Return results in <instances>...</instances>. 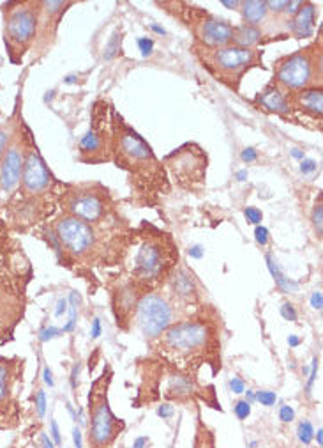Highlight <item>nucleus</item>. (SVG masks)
Returning a JSON list of instances; mask_svg holds the SVG:
<instances>
[{
    "label": "nucleus",
    "mask_w": 323,
    "mask_h": 448,
    "mask_svg": "<svg viewBox=\"0 0 323 448\" xmlns=\"http://www.w3.org/2000/svg\"><path fill=\"white\" fill-rule=\"evenodd\" d=\"M257 400L261 404V406H274L275 400H278V395L274 392H257Z\"/></svg>",
    "instance_id": "nucleus-31"
},
{
    "label": "nucleus",
    "mask_w": 323,
    "mask_h": 448,
    "mask_svg": "<svg viewBox=\"0 0 323 448\" xmlns=\"http://www.w3.org/2000/svg\"><path fill=\"white\" fill-rule=\"evenodd\" d=\"M106 191H96L89 186L76 188L64 194V208L69 217H75L85 224H96L106 215Z\"/></svg>",
    "instance_id": "nucleus-14"
},
{
    "label": "nucleus",
    "mask_w": 323,
    "mask_h": 448,
    "mask_svg": "<svg viewBox=\"0 0 323 448\" xmlns=\"http://www.w3.org/2000/svg\"><path fill=\"white\" fill-rule=\"evenodd\" d=\"M245 400H247L249 404H253L254 400H257V393L251 392V390H247V399H245Z\"/></svg>",
    "instance_id": "nucleus-58"
},
{
    "label": "nucleus",
    "mask_w": 323,
    "mask_h": 448,
    "mask_svg": "<svg viewBox=\"0 0 323 448\" xmlns=\"http://www.w3.org/2000/svg\"><path fill=\"white\" fill-rule=\"evenodd\" d=\"M22 363H20V360L0 358V409H6L11 404L16 374L23 367Z\"/></svg>",
    "instance_id": "nucleus-18"
},
{
    "label": "nucleus",
    "mask_w": 323,
    "mask_h": 448,
    "mask_svg": "<svg viewBox=\"0 0 323 448\" xmlns=\"http://www.w3.org/2000/svg\"><path fill=\"white\" fill-rule=\"evenodd\" d=\"M193 393V381L187 376H171L170 383L166 386V395L173 397V399H184Z\"/></svg>",
    "instance_id": "nucleus-25"
},
{
    "label": "nucleus",
    "mask_w": 323,
    "mask_h": 448,
    "mask_svg": "<svg viewBox=\"0 0 323 448\" xmlns=\"http://www.w3.org/2000/svg\"><path fill=\"white\" fill-rule=\"evenodd\" d=\"M193 50L205 69L234 90H238L242 76L249 69L264 66V53L257 48H241L235 45L208 48L194 45Z\"/></svg>",
    "instance_id": "nucleus-3"
},
{
    "label": "nucleus",
    "mask_w": 323,
    "mask_h": 448,
    "mask_svg": "<svg viewBox=\"0 0 323 448\" xmlns=\"http://www.w3.org/2000/svg\"><path fill=\"white\" fill-rule=\"evenodd\" d=\"M311 306L315 310H322L323 308V296L320 291H315L311 296Z\"/></svg>",
    "instance_id": "nucleus-46"
},
{
    "label": "nucleus",
    "mask_w": 323,
    "mask_h": 448,
    "mask_svg": "<svg viewBox=\"0 0 323 448\" xmlns=\"http://www.w3.org/2000/svg\"><path fill=\"white\" fill-rule=\"evenodd\" d=\"M286 4H288V2H267V9H268V13L281 15V13H285Z\"/></svg>",
    "instance_id": "nucleus-42"
},
{
    "label": "nucleus",
    "mask_w": 323,
    "mask_h": 448,
    "mask_svg": "<svg viewBox=\"0 0 323 448\" xmlns=\"http://www.w3.org/2000/svg\"><path fill=\"white\" fill-rule=\"evenodd\" d=\"M292 154H294V158H297V160H304V153H302L301 149H294L292 151Z\"/></svg>",
    "instance_id": "nucleus-60"
},
{
    "label": "nucleus",
    "mask_w": 323,
    "mask_h": 448,
    "mask_svg": "<svg viewBox=\"0 0 323 448\" xmlns=\"http://www.w3.org/2000/svg\"><path fill=\"white\" fill-rule=\"evenodd\" d=\"M101 319H94L92 321V332H90V335H92V339H97V337L101 335Z\"/></svg>",
    "instance_id": "nucleus-50"
},
{
    "label": "nucleus",
    "mask_w": 323,
    "mask_h": 448,
    "mask_svg": "<svg viewBox=\"0 0 323 448\" xmlns=\"http://www.w3.org/2000/svg\"><path fill=\"white\" fill-rule=\"evenodd\" d=\"M73 441H75V448H83L82 433H80L78 427H75V429H73Z\"/></svg>",
    "instance_id": "nucleus-51"
},
{
    "label": "nucleus",
    "mask_w": 323,
    "mask_h": 448,
    "mask_svg": "<svg viewBox=\"0 0 323 448\" xmlns=\"http://www.w3.org/2000/svg\"><path fill=\"white\" fill-rule=\"evenodd\" d=\"M76 308H78V306H75V305H71V306H69L71 318H69V321H67V325L62 328V333H69V332H73V330H75V325H76Z\"/></svg>",
    "instance_id": "nucleus-39"
},
{
    "label": "nucleus",
    "mask_w": 323,
    "mask_h": 448,
    "mask_svg": "<svg viewBox=\"0 0 323 448\" xmlns=\"http://www.w3.org/2000/svg\"><path fill=\"white\" fill-rule=\"evenodd\" d=\"M23 168V151H22V137L9 144L4 158L0 160V190L6 194H11L15 188H18L22 181Z\"/></svg>",
    "instance_id": "nucleus-16"
},
{
    "label": "nucleus",
    "mask_w": 323,
    "mask_h": 448,
    "mask_svg": "<svg viewBox=\"0 0 323 448\" xmlns=\"http://www.w3.org/2000/svg\"><path fill=\"white\" fill-rule=\"evenodd\" d=\"M53 236L59 241L60 250L66 252L71 257H85L90 254L96 245V232L85 222L78 220L75 217H62L55 222L53 227Z\"/></svg>",
    "instance_id": "nucleus-12"
},
{
    "label": "nucleus",
    "mask_w": 323,
    "mask_h": 448,
    "mask_svg": "<svg viewBox=\"0 0 323 448\" xmlns=\"http://www.w3.org/2000/svg\"><path fill=\"white\" fill-rule=\"evenodd\" d=\"M67 310V299L66 298H60L59 303H57V310H55V315L57 318H60V315L64 314Z\"/></svg>",
    "instance_id": "nucleus-48"
},
{
    "label": "nucleus",
    "mask_w": 323,
    "mask_h": 448,
    "mask_svg": "<svg viewBox=\"0 0 323 448\" xmlns=\"http://www.w3.org/2000/svg\"><path fill=\"white\" fill-rule=\"evenodd\" d=\"M265 261H267V268H268V271H271L272 278L275 280V285H278V287L281 289L282 292H295V291H297V289H299L297 282L286 277V275L281 271V268H279L278 262L274 261V257H272L271 254L265 255Z\"/></svg>",
    "instance_id": "nucleus-24"
},
{
    "label": "nucleus",
    "mask_w": 323,
    "mask_h": 448,
    "mask_svg": "<svg viewBox=\"0 0 323 448\" xmlns=\"http://www.w3.org/2000/svg\"><path fill=\"white\" fill-rule=\"evenodd\" d=\"M221 4L224 6V8H230V9H237L241 8V2H230V0H223Z\"/></svg>",
    "instance_id": "nucleus-56"
},
{
    "label": "nucleus",
    "mask_w": 323,
    "mask_h": 448,
    "mask_svg": "<svg viewBox=\"0 0 323 448\" xmlns=\"http://www.w3.org/2000/svg\"><path fill=\"white\" fill-rule=\"evenodd\" d=\"M52 436H53V441H55L57 444L62 443V437H60V430H59V426H57L55 420H52Z\"/></svg>",
    "instance_id": "nucleus-49"
},
{
    "label": "nucleus",
    "mask_w": 323,
    "mask_h": 448,
    "mask_svg": "<svg viewBox=\"0 0 323 448\" xmlns=\"http://www.w3.org/2000/svg\"><path fill=\"white\" fill-rule=\"evenodd\" d=\"M322 434H323L322 429H318V433H315V437H316V441H318L320 447H322V444H323V436H322Z\"/></svg>",
    "instance_id": "nucleus-61"
},
{
    "label": "nucleus",
    "mask_w": 323,
    "mask_h": 448,
    "mask_svg": "<svg viewBox=\"0 0 323 448\" xmlns=\"http://www.w3.org/2000/svg\"><path fill=\"white\" fill-rule=\"evenodd\" d=\"M189 255L193 259H201L205 255L203 247H201V245H193V247L189 248Z\"/></svg>",
    "instance_id": "nucleus-47"
},
{
    "label": "nucleus",
    "mask_w": 323,
    "mask_h": 448,
    "mask_svg": "<svg viewBox=\"0 0 323 448\" xmlns=\"http://www.w3.org/2000/svg\"><path fill=\"white\" fill-rule=\"evenodd\" d=\"M241 158H242V161H245V163H251V161H257L258 153L254 147H245V149L242 151Z\"/></svg>",
    "instance_id": "nucleus-41"
},
{
    "label": "nucleus",
    "mask_w": 323,
    "mask_h": 448,
    "mask_svg": "<svg viewBox=\"0 0 323 448\" xmlns=\"http://www.w3.org/2000/svg\"><path fill=\"white\" fill-rule=\"evenodd\" d=\"M241 11L247 25L258 27L268 15L267 2L265 0H249V2H241Z\"/></svg>",
    "instance_id": "nucleus-22"
},
{
    "label": "nucleus",
    "mask_w": 323,
    "mask_h": 448,
    "mask_svg": "<svg viewBox=\"0 0 323 448\" xmlns=\"http://www.w3.org/2000/svg\"><path fill=\"white\" fill-rule=\"evenodd\" d=\"M294 109H301L302 112L313 117H322L323 114V93L322 89H304L294 93L290 97Z\"/></svg>",
    "instance_id": "nucleus-20"
},
{
    "label": "nucleus",
    "mask_w": 323,
    "mask_h": 448,
    "mask_svg": "<svg viewBox=\"0 0 323 448\" xmlns=\"http://www.w3.org/2000/svg\"><path fill=\"white\" fill-rule=\"evenodd\" d=\"M279 419H281V422L285 423H290L292 420L295 419V411L292 406H281V409H279Z\"/></svg>",
    "instance_id": "nucleus-36"
},
{
    "label": "nucleus",
    "mask_w": 323,
    "mask_h": 448,
    "mask_svg": "<svg viewBox=\"0 0 323 448\" xmlns=\"http://www.w3.org/2000/svg\"><path fill=\"white\" fill-rule=\"evenodd\" d=\"M184 15L182 20L187 22V27L193 30L196 45L208 46V48H220V46L231 45L234 27L224 20L215 18L214 15L207 13L205 9L193 8V6L182 4Z\"/></svg>",
    "instance_id": "nucleus-11"
},
{
    "label": "nucleus",
    "mask_w": 323,
    "mask_h": 448,
    "mask_svg": "<svg viewBox=\"0 0 323 448\" xmlns=\"http://www.w3.org/2000/svg\"><path fill=\"white\" fill-rule=\"evenodd\" d=\"M175 409L173 406H170V404H163V406L157 407V415L163 416V419H170V416H173Z\"/></svg>",
    "instance_id": "nucleus-45"
},
{
    "label": "nucleus",
    "mask_w": 323,
    "mask_h": 448,
    "mask_svg": "<svg viewBox=\"0 0 323 448\" xmlns=\"http://www.w3.org/2000/svg\"><path fill=\"white\" fill-rule=\"evenodd\" d=\"M257 103L265 112L278 114V116H290L294 112V105L290 101V93L278 86L275 82L268 83L261 93H258Z\"/></svg>",
    "instance_id": "nucleus-17"
},
{
    "label": "nucleus",
    "mask_w": 323,
    "mask_h": 448,
    "mask_svg": "<svg viewBox=\"0 0 323 448\" xmlns=\"http://www.w3.org/2000/svg\"><path fill=\"white\" fill-rule=\"evenodd\" d=\"M29 277L30 264L23 247L0 220V339L11 335L23 315Z\"/></svg>",
    "instance_id": "nucleus-2"
},
{
    "label": "nucleus",
    "mask_w": 323,
    "mask_h": 448,
    "mask_svg": "<svg viewBox=\"0 0 323 448\" xmlns=\"http://www.w3.org/2000/svg\"><path fill=\"white\" fill-rule=\"evenodd\" d=\"M36 407H38V415L45 416L46 411V393L43 390H39L38 397H36Z\"/></svg>",
    "instance_id": "nucleus-38"
},
{
    "label": "nucleus",
    "mask_w": 323,
    "mask_h": 448,
    "mask_svg": "<svg viewBox=\"0 0 323 448\" xmlns=\"http://www.w3.org/2000/svg\"><path fill=\"white\" fill-rule=\"evenodd\" d=\"M274 72V82L286 93L322 89V43L279 59Z\"/></svg>",
    "instance_id": "nucleus-5"
},
{
    "label": "nucleus",
    "mask_w": 323,
    "mask_h": 448,
    "mask_svg": "<svg viewBox=\"0 0 323 448\" xmlns=\"http://www.w3.org/2000/svg\"><path fill=\"white\" fill-rule=\"evenodd\" d=\"M39 441H41V447L43 448H55V447H53L52 440H50V437L46 436L45 433H41V436H39Z\"/></svg>",
    "instance_id": "nucleus-53"
},
{
    "label": "nucleus",
    "mask_w": 323,
    "mask_h": 448,
    "mask_svg": "<svg viewBox=\"0 0 323 448\" xmlns=\"http://www.w3.org/2000/svg\"><path fill=\"white\" fill-rule=\"evenodd\" d=\"M11 130H8V128H0V160L4 158L6 151H8L9 144H11Z\"/></svg>",
    "instance_id": "nucleus-29"
},
{
    "label": "nucleus",
    "mask_w": 323,
    "mask_h": 448,
    "mask_svg": "<svg viewBox=\"0 0 323 448\" xmlns=\"http://www.w3.org/2000/svg\"><path fill=\"white\" fill-rule=\"evenodd\" d=\"M80 372V365H76L75 369H73V376H71V385H73V388H76V374Z\"/></svg>",
    "instance_id": "nucleus-57"
},
{
    "label": "nucleus",
    "mask_w": 323,
    "mask_h": 448,
    "mask_svg": "<svg viewBox=\"0 0 323 448\" xmlns=\"http://www.w3.org/2000/svg\"><path fill=\"white\" fill-rule=\"evenodd\" d=\"M212 330L207 323L186 321L171 325L157 342V349L175 365L198 363L210 349Z\"/></svg>",
    "instance_id": "nucleus-4"
},
{
    "label": "nucleus",
    "mask_w": 323,
    "mask_h": 448,
    "mask_svg": "<svg viewBox=\"0 0 323 448\" xmlns=\"http://www.w3.org/2000/svg\"><path fill=\"white\" fill-rule=\"evenodd\" d=\"M112 379V369L104 367L103 374L94 381L89 395L90 411V444L94 448H110L120 430L124 429L122 420L117 419L108 404V386Z\"/></svg>",
    "instance_id": "nucleus-7"
},
{
    "label": "nucleus",
    "mask_w": 323,
    "mask_h": 448,
    "mask_svg": "<svg viewBox=\"0 0 323 448\" xmlns=\"http://www.w3.org/2000/svg\"><path fill=\"white\" fill-rule=\"evenodd\" d=\"M237 179H238V181H245V179H247V170H238V172H237Z\"/></svg>",
    "instance_id": "nucleus-59"
},
{
    "label": "nucleus",
    "mask_w": 323,
    "mask_h": 448,
    "mask_svg": "<svg viewBox=\"0 0 323 448\" xmlns=\"http://www.w3.org/2000/svg\"><path fill=\"white\" fill-rule=\"evenodd\" d=\"M112 160L117 167L126 170L131 179H136V186L145 191V195H157L159 191H168L166 172L163 163L156 158L149 144L140 135L124 123L122 117L112 110Z\"/></svg>",
    "instance_id": "nucleus-1"
},
{
    "label": "nucleus",
    "mask_w": 323,
    "mask_h": 448,
    "mask_svg": "<svg viewBox=\"0 0 323 448\" xmlns=\"http://www.w3.org/2000/svg\"><path fill=\"white\" fill-rule=\"evenodd\" d=\"M138 46H140L141 55L149 57L154 50V41L150 38H140L138 39Z\"/></svg>",
    "instance_id": "nucleus-35"
},
{
    "label": "nucleus",
    "mask_w": 323,
    "mask_h": 448,
    "mask_svg": "<svg viewBox=\"0 0 323 448\" xmlns=\"http://www.w3.org/2000/svg\"><path fill=\"white\" fill-rule=\"evenodd\" d=\"M264 38V32H261L260 27L254 25H237L234 27V36H231V45L241 46V48H253Z\"/></svg>",
    "instance_id": "nucleus-21"
},
{
    "label": "nucleus",
    "mask_w": 323,
    "mask_h": 448,
    "mask_svg": "<svg viewBox=\"0 0 323 448\" xmlns=\"http://www.w3.org/2000/svg\"><path fill=\"white\" fill-rule=\"evenodd\" d=\"M178 261V252L171 245L168 236L141 239L131 257V273L134 280L141 284H157Z\"/></svg>",
    "instance_id": "nucleus-6"
},
{
    "label": "nucleus",
    "mask_w": 323,
    "mask_h": 448,
    "mask_svg": "<svg viewBox=\"0 0 323 448\" xmlns=\"http://www.w3.org/2000/svg\"><path fill=\"white\" fill-rule=\"evenodd\" d=\"M230 388L234 390V393H244L245 392V383L242 381L241 377H234L230 381Z\"/></svg>",
    "instance_id": "nucleus-44"
},
{
    "label": "nucleus",
    "mask_w": 323,
    "mask_h": 448,
    "mask_svg": "<svg viewBox=\"0 0 323 448\" xmlns=\"http://www.w3.org/2000/svg\"><path fill=\"white\" fill-rule=\"evenodd\" d=\"M138 325L149 340H156L173 325V306L164 296L149 292L138 303Z\"/></svg>",
    "instance_id": "nucleus-13"
},
{
    "label": "nucleus",
    "mask_w": 323,
    "mask_h": 448,
    "mask_svg": "<svg viewBox=\"0 0 323 448\" xmlns=\"http://www.w3.org/2000/svg\"><path fill=\"white\" fill-rule=\"evenodd\" d=\"M254 238H257L258 245L265 247V245L268 243V231L264 225H257V229H254Z\"/></svg>",
    "instance_id": "nucleus-37"
},
{
    "label": "nucleus",
    "mask_w": 323,
    "mask_h": 448,
    "mask_svg": "<svg viewBox=\"0 0 323 448\" xmlns=\"http://www.w3.org/2000/svg\"><path fill=\"white\" fill-rule=\"evenodd\" d=\"M171 285H173L175 296L180 299H191L194 294H196L194 280L187 271L175 273V277L171 278Z\"/></svg>",
    "instance_id": "nucleus-23"
},
{
    "label": "nucleus",
    "mask_w": 323,
    "mask_h": 448,
    "mask_svg": "<svg viewBox=\"0 0 323 448\" xmlns=\"http://www.w3.org/2000/svg\"><path fill=\"white\" fill-rule=\"evenodd\" d=\"M43 377H45V383L48 386H53L55 383H53V376H52V370L48 369V367H45V372H43Z\"/></svg>",
    "instance_id": "nucleus-54"
},
{
    "label": "nucleus",
    "mask_w": 323,
    "mask_h": 448,
    "mask_svg": "<svg viewBox=\"0 0 323 448\" xmlns=\"http://www.w3.org/2000/svg\"><path fill=\"white\" fill-rule=\"evenodd\" d=\"M152 30H154V32H157V34H163V36H164V34H166V30H164L163 27L156 25V23H154V25H152Z\"/></svg>",
    "instance_id": "nucleus-62"
},
{
    "label": "nucleus",
    "mask_w": 323,
    "mask_h": 448,
    "mask_svg": "<svg viewBox=\"0 0 323 448\" xmlns=\"http://www.w3.org/2000/svg\"><path fill=\"white\" fill-rule=\"evenodd\" d=\"M299 344H301V339H299V337L295 335L288 337V346H290V348H297Z\"/></svg>",
    "instance_id": "nucleus-55"
},
{
    "label": "nucleus",
    "mask_w": 323,
    "mask_h": 448,
    "mask_svg": "<svg viewBox=\"0 0 323 448\" xmlns=\"http://www.w3.org/2000/svg\"><path fill=\"white\" fill-rule=\"evenodd\" d=\"M313 225H315V231L318 234V238H322L323 234V205L322 202L315 205V210H313Z\"/></svg>",
    "instance_id": "nucleus-28"
},
{
    "label": "nucleus",
    "mask_w": 323,
    "mask_h": 448,
    "mask_svg": "<svg viewBox=\"0 0 323 448\" xmlns=\"http://www.w3.org/2000/svg\"><path fill=\"white\" fill-rule=\"evenodd\" d=\"M113 128L108 119V103L97 101L94 107V116L90 130L80 140V160L89 163H101L112 160Z\"/></svg>",
    "instance_id": "nucleus-9"
},
{
    "label": "nucleus",
    "mask_w": 323,
    "mask_h": 448,
    "mask_svg": "<svg viewBox=\"0 0 323 448\" xmlns=\"http://www.w3.org/2000/svg\"><path fill=\"white\" fill-rule=\"evenodd\" d=\"M244 215H245V218H247L249 224H253V225H260L261 218H264L261 211L257 210V208H245Z\"/></svg>",
    "instance_id": "nucleus-32"
},
{
    "label": "nucleus",
    "mask_w": 323,
    "mask_h": 448,
    "mask_svg": "<svg viewBox=\"0 0 323 448\" xmlns=\"http://www.w3.org/2000/svg\"><path fill=\"white\" fill-rule=\"evenodd\" d=\"M297 434H299V440L302 441L304 444H309L315 437V429H313L311 422L309 420H302L297 427Z\"/></svg>",
    "instance_id": "nucleus-27"
},
{
    "label": "nucleus",
    "mask_w": 323,
    "mask_h": 448,
    "mask_svg": "<svg viewBox=\"0 0 323 448\" xmlns=\"http://www.w3.org/2000/svg\"><path fill=\"white\" fill-rule=\"evenodd\" d=\"M6 11L4 41L13 62L23 59L39 30V4L38 2H18L9 4Z\"/></svg>",
    "instance_id": "nucleus-8"
},
{
    "label": "nucleus",
    "mask_w": 323,
    "mask_h": 448,
    "mask_svg": "<svg viewBox=\"0 0 323 448\" xmlns=\"http://www.w3.org/2000/svg\"><path fill=\"white\" fill-rule=\"evenodd\" d=\"M315 23H316L315 6L309 4V2H302L301 9L295 13V16H292L290 30L297 39L311 38L313 32H315Z\"/></svg>",
    "instance_id": "nucleus-19"
},
{
    "label": "nucleus",
    "mask_w": 323,
    "mask_h": 448,
    "mask_svg": "<svg viewBox=\"0 0 323 448\" xmlns=\"http://www.w3.org/2000/svg\"><path fill=\"white\" fill-rule=\"evenodd\" d=\"M145 444H149V436H140L134 440L133 448H145Z\"/></svg>",
    "instance_id": "nucleus-52"
},
{
    "label": "nucleus",
    "mask_w": 323,
    "mask_h": 448,
    "mask_svg": "<svg viewBox=\"0 0 323 448\" xmlns=\"http://www.w3.org/2000/svg\"><path fill=\"white\" fill-rule=\"evenodd\" d=\"M171 176L186 190H198L203 186L207 174V154L196 144H186L164 158Z\"/></svg>",
    "instance_id": "nucleus-10"
},
{
    "label": "nucleus",
    "mask_w": 323,
    "mask_h": 448,
    "mask_svg": "<svg viewBox=\"0 0 323 448\" xmlns=\"http://www.w3.org/2000/svg\"><path fill=\"white\" fill-rule=\"evenodd\" d=\"M59 335H62V330L50 326V328L41 330V333H39V340H41V342H48V340L57 339Z\"/></svg>",
    "instance_id": "nucleus-34"
},
{
    "label": "nucleus",
    "mask_w": 323,
    "mask_h": 448,
    "mask_svg": "<svg viewBox=\"0 0 323 448\" xmlns=\"http://www.w3.org/2000/svg\"><path fill=\"white\" fill-rule=\"evenodd\" d=\"M281 315L286 321H297V310H295V306L292 303H282Z\"/></svg>",
    "instance_id": "nucleus-33"
},
{
    "label": "nucleus",
    "mask_w": 323,
    "mask_h": 448,
    "mask_svg": "<svg viewBox=\"0 0 323 448\" xmlns=\"http://www.w3.org/2000/svg\"><path fill=\"white\" fill-rule=\"evenodd\" d=\"M316 167H318V163H316L315 160H302L301 163V172L302 174H311V172L316 170Z\"/></svg>",
    "instance_id": "nucleus-43"
},
{
    "label": "nucleus",
    "mask_w": 323,
    "mask_h": 448,
    "mask_svg": "<svg viewBox=\"0 0 323 448\" xmlns=\"http://www.w3.org/2000/svg\"><path fill=\"white\" fill-rule=\"evenodd\" d=\"M316 376H318V358H313L311 363V374H309V381H308V392H311L313 385L316 381Z\"/></svg>",
    "instance_id": "nucleus-40"
},
{
    "label": "nucleus",
    "mask_w": 323,
    "mask_h": 448,
    "mask_svg": "<svg viewBox=\"0 0 323 448\" xmlns=\"http://www.w3.org/2000/svg\"><path fill=\"white\" fill-rule=\"evenodd\" d=\"M120 48H122V32H120V29H117L112 34V38L108 39L106 48H104V59L112 60L113 57L119 55Z\"/></svg>",
    "instance_id": "nucleus-26"
},
{
    "label": "nucleus",
    "mask_w": 323,
    "mask_h": 448,
    "mask_svg": "<svg viewBox=\"0 0 323 448\" xmlns=\"http://www.w3.org/2000/svg\"><path fill=\"white\" fill-rule=\"evenodd\" d=\"M235 415H237L238 420H245L249 415H251V404L247 400H238L235 404Z\"/></svg>",
    "instance_id": "nucleus-30"
},
{
    "label": "nucleus",
    "mask_w": 323,
    "mask_h": 448,
    "mask_svg": "<svg viewBox=\"0 0 323 448\" xmlns=\"http://www.w3.org/2000/svg\"><path fill=\"white\" fill-rule=\"evenodd\" d=\"M20 183H22L23 194L27 197H38V195L48 194L52 190V172L46 167L45 160L34 146H29L23 153L22 181Z\"/></svg>",
    "instance_id": "nucleus-15"
}]
</instances>
